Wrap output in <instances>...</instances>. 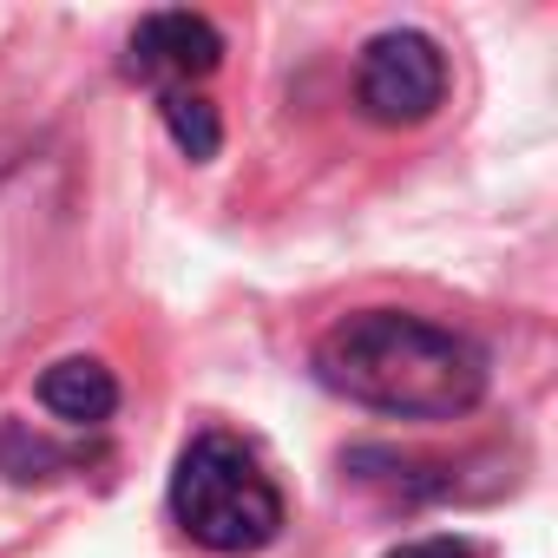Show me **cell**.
<instances>
[{
    "label": "cell",
    "mask_w": 558,
    "mask_h": 558,
    "mask_svg": "<svg viewBox=\"0 0 558 558\" xmlns=\"http://www.w3.org/2000/svg\"><path fill=\"white\" fill-rule=\"evenodd\" d=\"M316 381L368 414L395 421H460L486 401V349L447 323L408 310H355L323 329Z\"/></svg>",
    "instance_id": "6da1fadb"
},
{
    "label": "cell",
    "mask_w": 558,
    "mask_h": 558,
    "mask_svg": "<svg viewBox=\"0 0 558 558\" xmlns=\"http://www.w3.org/2000/svg\"><path fill=\"white\" fill-rule=\"evenodd\" d=\"M171 519L191 545H204L217 558H250L283 538L290 506L250 440L204 427L184 440V453L171 466Z\"/></svg>",
    "instance_id": "7a4b0ae2"
},
{
    "label": "cell",
    "mask_w": 558,
    "mask_h": 558,
    "mask_svg": "<svg viewBox=\"0 0 558 558\" xmlns=\"http://www.w3.org/2000/svg\"><path fill=\"white\" fill-rule=\"evenodd\" d=\"M355 99L375 125H421L447 99V53L421 27H388L362 47Z\"/></svg>",
    "instance_id": "3957f363"
},
{
    "label": "cell",
    "mask_w": 558,
    "mask_h": 558,
    "mask_svg": "<svg viewBox=\"0 0 558 558\" xmlns=\"http://www.w3.org/2000/svg\"><path fill=\"white\" fill-rule=\"evenodd\" d=\"M217 66H223V34L204 14H184V8L145 14L125 40V80H138L151 93H178V86L197 93Z\"/></svg>",
    "instance_id": "277c9868"
},
{
    "label": "cell",
    "mask_w": 558,
    "mask_h": 558,
    "mask_svg": "<svg viewBox=\"0 0 558 558\" xmlns=\"http://www.w3.org/2000/svg\"><path fill=\"white\" fill-rule=\"evenodd\" d=\"M34 395H40V408L47 414H60L66 427H106L112 414H119V381H112V368L106 362H93V355H66V362H53L40 381H34Z\"/></svg>",
    "instance_id": "5b68a950"
},
{
    "label": "cell",
    "mask_w": 558,
    "mask_h": 558,
    "mask_svg": "<svg viewBox=\"0 0 558 558\" xmlns=\"http://www.w3.org/2000/svg\"><path fill=\"white\" fill-rule=\"evenodd\" d=\"M158 119H165V132L178 138V151H184L191 165H210V158H217L223 125H217V106H210L204 93H191V86L158 93Z\"/></svg>",
    "instance_id": "8992f818"
},
{
    "label": "cell",
    "mask_w": 558,
    "mask_h": 558,
    "mask_svg": "<svg viewBox=\"0 0 558 558\" xmlns=\"http://www.w3.org/2000/svg\"><path fill=\"white\" fill-rule=\"evenodd\" d=\"M86 460V447H53L47 434H27V421H8L0 427V473L8 480H53V473H73Z\"/></svg>",
    "instance_id": "52a82bcc"
},
{
    "label": "cell",
    "mask_w": 558,
    "mask_h": 558,
    "mask_svg": "<svg viewBox=\"0 0 558 558\" xmlns=\"http://www.w3.org/2000/svg\"><path fill=\"white\" fill-rule=\"evenodd\" d=\"M388 558H486V545H473L466 532H427V538L395 545Z\"/></svg>",
    "instance_id": "ba28073f"
},
{
    "label": "cell",
    "mask_w": 558,
    "mask_h": 558,
    "mask_svg": "<svg viewBox=\"0 0 558 558\" xmlns=\"http://www.w3.org/2000/svg\"><path fill=\"white\" fill-rule=\"evenodd\" d=\"M8 165H14V158H0V171H8Z\"/></svg>",
    "instance_id": "9c48e42d"
}]
</instances>
